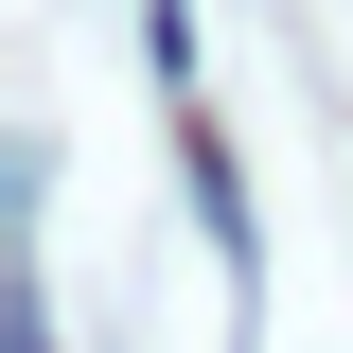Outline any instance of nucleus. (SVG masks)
Returning a JSON list of instances; mask_svg holds the SVG:
<instances>
[{"instance_id": "nucleus-1", "label": "nucleus", "mask_w": 353, "mask_h": 353, "mask_svg": "<svg viewBox=\"0 0 353 353\" xmlns=\"http://www.w3.org/2000/svg\"><path fill=\"white\" fill-rule=\"evenodd\" d=\"M18 353H53V301H36V283H18Z\"/></svg>"}]
</instances>
